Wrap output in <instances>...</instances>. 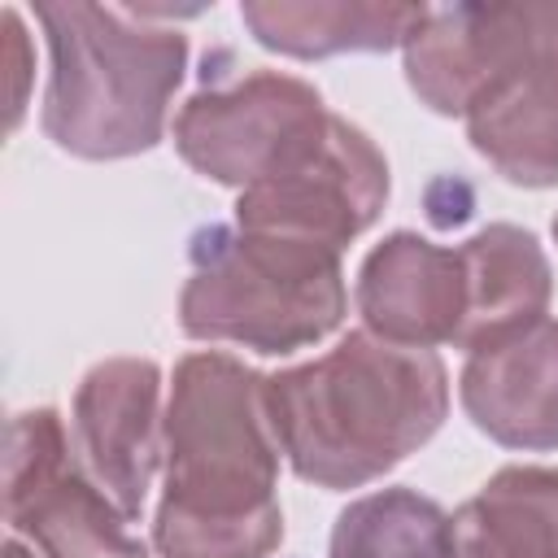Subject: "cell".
Returning a JSON list of instances; mask_svg holds the SVG:
<instances>
[{
    "instance_id": "obj_10",
    "label": "cell",
    "mask_w": 558,
    "mask_h": 558,
    "mask_svg": "<svg viewBox=\"0 0 558 558\" xmlns=\"http://www.w3.org/2000/svg\"><path fill=\"white\" fill-rule=\"evenodd\" d=\"M353 305L379 340L436 349L453 344L466 318V266L458 248L418 231L384 235L357 266Z\"/></svg>"
},
{
    "instance_id": "obj_13",
    "label": "cell",
    "mask_w": 558,
    "mask_h": 558,
    "mask_svg": "<svg viewBox=\"0 0 558 558\" xmlns=\"http://www.w3.org/2000/svg\"><path fill=\"white\" fill-rule=\"evenodd\" d=\"M466 266V318L453 349L475 353L549 318L554 270L541 240L514 222H488L458 244Z\"/></svg>"
},
{
    "instance_id": "obj_11",
    "label": "cell",
    "mask_w": 558,
    "mask_h": 558,
    "mask_svg": "<svg viewBox=\"0 0 558 558\" xmlns=\"http://www.w3.org/2000/svg\"><path fill=\"white\" fill-rule=\"evenodd\" d=\"M471 148L514 187H558V4L545 35L466 109Z\"/></svg>"
},
{
    "instance_id": "obj_18",
    "label": "cell",
    "mask_w": 558,
    "mask_h": 558,
    "mask_svg": "<svg viewBox=\"0 0 558 558\" xmlns=\"http://www.w3.org/2000/svg\"><path fill=\"white\" fill-rule=\"evenodd\" d=\"M0 554H4V558H44L39 549H31V545H26L22 536H13V532H9V541H4V549H0Z\"/></svg>"
},
{
    "instance_id": "obj_5",
    "label": "cell",
    "mask_w": 558,
    "mask_h": 558,
    "mask_svg": "<svg viewBox=\"0 0 558 558\" xmlns=\"http://www.w3.org/2000/svg\"><path fill=\"white\" fill-rule=\"evenodd\" d=\"M4 519L44 558H148L52 405L9 418Z\"/></svg>"
},
{
    "instance_id": "obj_4",
    "label": "cell",
    "mask_w": 558,
    "mask_h": 558,
    "mask_svg": "<svg viewBox=\"0 0 558 558\" xmlns=\"http://www.w3.org/2000/svg\"><path fill=\"white\" fill-rule=\"evenodd\" d=\"M179 327L192 340L283 357L327 340L349 314L340 253L314 240L209 222L192 235Z\"/></svg>"
},
{
    "instance_id": "obj_19",
    "label": "cell",
    "mask_w": 558,
    "mask_h": 558,
    "mask_svg": "<svg viewBox=\"0 0 558 558\" xmlns=\"http://www.w3.org/2000/svg\"><path fill=\"white\" fill-rule=\"evenodd\" d=\"M554 240H558V214H554Z\"/></svg>"
},
{
    "instance_id": "obj_17",
    "label": "cell",
    "mask_w": 558,
    "mask_h": 558,
    "mask_svg": "<svg viewBox=\"0 0 558 558\" xmlns=\"http://www.w3.org/2000/svg\"><path fill=\"white\" fill-rule=\"evenodd\" d=\"M0 35H4V87H9V100H4V122L9 131L22 126L26 118V105H31V83H35V48H31V35H26V22L13 4H4L0 13Z\"/></svg>"
},
{
    "instance_id": "obj_14",
    "label": "cell",
    "mask_w": 558,
    "mask_h": 558,
    "mask_svg": "<svg viewBox=\"0 0 558 558\" xmlns=\"http://www.w3.org/2000/svg\"><path fill=\"white\" fill-rule=\"evenodd\" d=\"M427 4L388 0H244L240 22L248 35L283 57L318 61L340 52H388L405 48L423 26Z\"/></svg>"
},
{
    "instance_id": "obj_2",
    "label": "cell",
    "mask_w": 558,
    "mask_h": 558,
    "mask_svg": "<svg viewBox=\"0 0 558 558\" xmlns=\"http://www.w3.org/2000/svg\"><path fill=\"white\" fill-rule=\"evenodd\" d=\"M266 405L292 475L344 493L388 475L440 432L449 371L436 349L357 327L323 357L266 375Z\"/></svg>"
},
{
    "instance_id": "obj_7",
    "label": "cell",
    "mask_w": 558,
    "mask_h": 558,
    "mask_svg": "<svg viewBox=\"0 0 558 558\" xmlns=\"http://www.w3.org/2000/svg\"><path fill=\"white\" fill-rule=\"evenodd\" d=\"M388 205V161L375 140L349 118L331 113L327 126L270 179L235 196V222L344 248L379 222Z\"/></svg>"
},
{
    "instance_id": "obj_15",
    "label": "cell",
    "mask_w": 558,
    "mask_h": 558,
    "mask_svg": "<svg viewBox=\"0 0 558 558\" xmlns=\"http://www.w3.org/2000/svg\"><path fill=\"white\" fill-rule=\"evenodd\" d=\"M458 558H558V466H501L453 510Z\"/></svg>"
},
{
    "instance_id": "obj_16",
    "label": "cell",
    "mask_w": 558,
    "mask_h": 558,
    "mask_svg": "<svg viewBox=\"0 0 558 558\" xmlns=\"http://www.w3.org/2000/svg\"><path fill=\"white\" fill-rule=\"evenodd\" d=\"M331 558H458L453 514L414 488L366 493L336 514Z\"/></svg>"
},
{
    "instance_id": "obj_3",
    "label": "cell",
    "mask_w": 558,
    "mask_h": 558,
    "mask_svg": "<svg viewBox=\"0 0 558 558\" xmlns=\"http://www.w3.org/2000/svg\"><path fill=\"white\" fill-rule=\"evenodd\" d=\"M35 22L48 39L44 135L83 161L157 148L187 70V35L148 9L92 0H39Z\"/></svg>"
},
{
    "instance_id": "obj_1",
    "label": "cell",
    "mask_w": 558,
    "mask_h": 558,
    "mask_svg": "<svg viewBox=\"0 0 558 558\" xmlns=\"http://www.w3.org/2000/svg\"><path fill=\"white\" fill-rule=\"evenodd\" d=\"M266 375L222 349L179 357L166 397L157 558H266L283 541Z\"/></svg>"
},
{
    "instance_id": "obj_8",
    "label": "cell",
    "mask_w": 558,
    "mask_h": 558,
    "mask_svg": "<svg viewBox=\"0 0 558 558\" xmlns=\"http://www.w3.org/2000/svg\"><path fill=\"white\" fill-rule=\"evenodd\" d=\"M70 432L87 471L135 523L166 453L161 366L153 357L96 362L74 388Z\"/></svg>"
},
{
    "instance_id": "obj_6",
    "label": "cell",
    "mask_w": 558,
    "mask_h": 558,
    "mask_svg": "<svg viewBox=\"0 0 558 558\" xmlns=\"http://www.w3.org/2000/svg\"><path fill=\"white\" fill-rule=\"evenodd\" d=\"M327 118L331 109L323 105L318 87L296 74H205V83L174 113L170 135L196 174L244 192L305 153Z\"/></svg>"
},
{
    "instance_id": "obj_9",
    "label": "cell",
    "mask_w": 558,
    "mask_h": 558,
    "mask_svg": "<svg viewBox=\"0 0 558 558\" xmlns=\"http://www.w3.org/2000/svg\"><path fill=\"white\" fill-rule=\"evenodd\" d=\"M549 26V4H449L427 9L401 48L410 92L440 118H466L475 96L519 61Z\"/></svg>"
},
{
    "instance_id": "obj_12",
    "label": "cell",
    "mask_w": 558,
    "mask_h": 558,
    "mask_svg": "<svg viewBox=\"0 0 558 558\" xmlns=\"http://www.w3.org/2000/svg\"><path fill=\"white\" fill-rule=\"evenodd\" d=\"M458 401L501 449H558V318H541L501 344L466 353Z\"/></svg>"
}]
</instances>
